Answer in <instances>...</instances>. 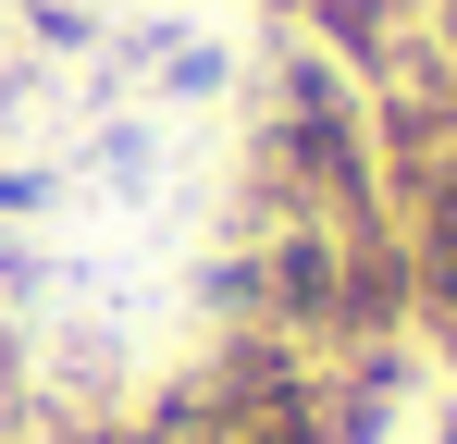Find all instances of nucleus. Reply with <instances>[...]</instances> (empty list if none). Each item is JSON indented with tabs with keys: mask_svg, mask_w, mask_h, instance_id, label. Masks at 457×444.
Segmentation results:
<instances>
[{
	"mask_svg": "<svg viewBox=\"0 0 457 444\" xmlns=\"http://www.w3.org/2000/svg\"><path fill=\"white\" fill-rule=\"evenodd\" d=\"M433 444H457V407H445V420H433Z\"/></svg>",
	"mask_w": 457,
	"mask_h": 444,
	"instance_id": "f257e3e1",
	"label": "nucleus"
},
{
	"mask_svg": "<svg viewBox=\"0 0 457 444\" xmlns=\"http://www.w3.org/2000/svg\"><path fill=\"white\" fill-rule=\"evenodd\" d=\"M445 37H457V12H445Z\"/></svg>",
	"mask_w": 457,
	"mask_h": 444,
	"instance_id": "f03ea898",
	"label": "nucleus"
}]
</instances>
